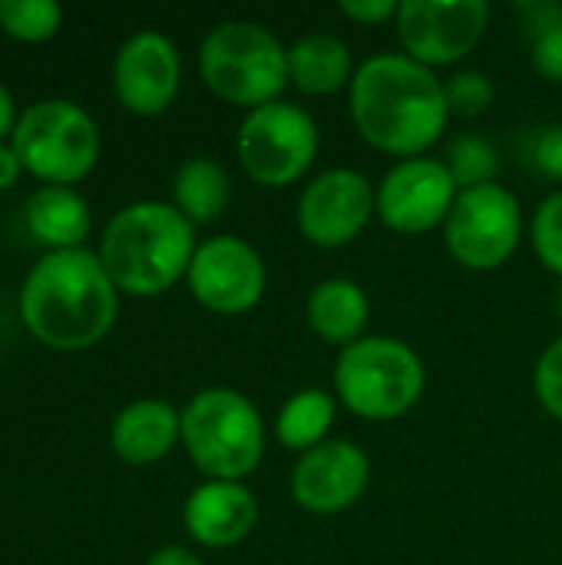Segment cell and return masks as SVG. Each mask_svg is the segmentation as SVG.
<instances>
[{
	"label": "cell",
	"instance_id": "10",
	"mask_svg": "<svg viewBox=\"0 0 562 565\" xmlns=\"http://www.w3.org/2000/svg\"><path fill=\"white\" fill-rule=\"evenodd\" d=\"M487 0H404L394 17L404 53L431 70L470 56L487 33Z\"/></svg>",
	"mask_w": 562,
	"mask_h": 565
},
{
	"label": "cell",
	"instance_id": "11",
	"mask_svg": "<svg viewBox=\"0 0 562 565\" xmlns=\"http://www.w3.org/2000/svg\"><path fill=\"white\" fill-rule=\"evenodd\" d=\"M185 281L202 308L215 315H245L262 301L268 271L245 238L212 235L195 248Z\"/></svg>",
	"mask_w": 562,
	"mask_h": 565
},
{
	"label": "cell",
	"instance_id": "29",
	"mask_svg": "<svg viewBox=\"0 0 562 565\" xmlns=\"http://www.w3.org/2000/svg\"><path fill=\"white\" fill-rule=\"evenodd\" d=\"M533 66L547 76L562 83V23L533 33Z\"/></svg>",
	"mask_w": 562,
	"mask_h": 565
},
{
	"label": "cell",
	"instance_id": "1",
	"mask_svg": "<svg viewBox=\"0 0 562 565\" xmlns=\"http://www.w3.org/2000/svg\"><path fill=\"white\" fill-rule=\"evenodd\" d=\"M348 103L361 139L401 159L427 152L450 119L444 79L407 53L364 60L348 86Z\"/></svg>",
	"mask_w": 562,
	"mask_h": 565
},
{
	"label": "cell",
	"instance_id": "16",
	"mask_svg": "<svg viewBox=\"0 0 562 565\" xmlns=\"http://www.w3.org/2000/svg\"><path fill=\"white\" fill-rule=\"evenodd\" d=\"M185 533L205 550H229L252 536L258 523L255 493L235 480H205L199 483L182 507Z\"/></svg>",
	"mask_w": 562,
	"mask_h": 565
},
{
	"label": "cell",
	"instance_id": "3",
	"mask_svg": "<svg viewBox=\"0 0 562 565\" xmlns=\"http://www.w3.org/2000/svg\"><path fill=\"white\" fill-rule=\"evenodd\" d=\"M195 248V225L172 202H132L106 222L96 255L119 295L156 298L189 275Z\"/></svg>",
	"mask_w": 562,
	"mask_h": 565
},
{
	"label": "cell",
	"instance_id": "19",
	"mask_svg": "<svg viewBox=\"0 0 562 565\" xmlns=\"http://www.w3.org/2000/svg\"><path fill=\"white\" fill-rule=\"evenodd\" d=\"M354 79L351 46L335 33H305L288 46V83L308 96H328Z\"/></svg>",
	"mask_w": 562,
	"mask_h": 565
},
{
	"label": "cell",
	"instance_id": "24",
	"mask_svg": "<svg viewBox=\"0 0 562 565\" xmlns=\"http://www.w3.org/2000/svg\"><path fill=\"white\" fill-rule=\"evenodd\" d=\"M63 23V7L53 0H0V30L23 43L50 40Z\"/></svg>",
	"mask_w": 562,
	"mask_h": 565
},
{
	"label": "cell",
	"instance_id": "14",
	"mask_svg": "<svg viewBox=\"0 0 562 565\" xmlns=\"http://www.w3.org/2000/svg\"><path fill=\"white\" fill-rule=\"evenodd\" d=\"M371 480V457L354 440H325L298 457L291 470V497L305 513L338 516L351 510Z\"/></svg>",
	"mask_w": 562,
	"mask_h": 565
},
{
	"label": "cell",
	"instance_id": "30",
	"mask_svg": "<svg viewBox=\"0 0 562 565\" xmlns=\"http://www.w3.org/2000/svg\"><path fill=\"white\" fill-rule=\"evenodd\" d=\"M338 10H341L348 20H354V23L374 26V23L394 20L397 10H401V3H397V0H341Z\"/></svg>",
	"mask_w": 562,
	"mask_h": 565
},
{
	"label": "cell",
	"instance_id": "21",
	"mask_svg": "<svg viewBox=\"0 0 562 565\" xmlns=\"http://www.w3.org/2000/svg\"><path fill=\"white\" fill-rule=\"evenodd\" d=\"M232 195L229 172L209 159V156H192L179 166L172 179V205L192 222V225H209L215 222Z\"/></svg>",
	"mask_w": 562,
	"mask_h": 565
},
{
	"label": "cell",
	"instance_id": "27",
	"mask_svg": "<svg viewBox=\"0 0 562 565\" xmlns=\"http://www.w3.org/2000/svg\"><path fill=\"white\" fill-rule=\"evenodd\" d=\"M533 387H537V397L547 407V414L562 420V338H556L540 354L537 371H533Z\"/></svg>",
	"mask_w": 562,
	"mask_h": 565
},
{
	"label": "cell",
	"instance_id": "31",
	"mask_svg": "<svg viewBox=\"0 0 562 565\" xmlns=\"http://www.w3.org/2000/svg\"><path fill=\"white\" fill-rule=\"evenodd\" d=\"M23 166H20V156L10 142H0V192L13 189L17 179H20Z\"/></svg>",
	"mask_w": 562,
	"mask_h": 565
},
{
	"label": "cell",
	"instance_id": "33",
	"mask_svg": "<svg viewBox=\"0 0 562 565\" xmlns=\"http://www.w3.org/2000/svg\"><path fill=\"white\" fill-rule=\"evenodd\" d=\"M17 103H13V96H10V89L0 83V142L7 139V136H13V129H17Z\"/></svg>",
	"mask_w": 562,
	"mask_h": 565
},
{
	"label": "cell",
	"instance_id": "2",
	"mask_svg": "<svg viewBox=\"0 0 562 565\" xmlns=\"http://www.w3.org/2000/svg\"><path fill=\"white\" fill-rule=\"evenodd\" d=\"M119 311V288L89 248L46 252L20 285L23 328L50 351H86L99 344Z\"/></svg>",
	"mask_w": 562,
	"mask_h": 565
},
{
	"label": "cell",
	"instance_id": "15",
	"mask_svg": "<svg viewBox=\"0 0 562 565\" xmlns=\"http://www.w3.org/2000/svg\"><path fill=\"white\" fill-rule=\"evenodd\" d=\"M182 60L166 33H132L113 60V89L132 116H159L179 93Z\"/></svg>",
	"mask_w": 562,
	"mask_h": 565
},
{
	"label": "cell",
	"instance_id": "7",
	"mask_svg": "<svg viewBox=\"0 0 562 565\" xmlns=\"http://www.w3.org/2000/svg\"><path fill=\"white\" fill-rule=\"evenodd\" d=\"M10 146L23 172L46 185H73L99 159V126L73 99H36L20 113Z\"/></svg>",
	"mask_w": 562,
	"mask_h": 565
},
{
	"label": "cell",
	"instance_id": "28",
	"mask_svg": "<svg viewBox=\"0 0 562 565\" xmlns=\"http://www.w3.org/2000/svg\"><path fill=\"white\" fill-rule=\"evenodd\" d=\"M530 162L543 175L562 179V122H550V126L537 129V136L530 142Z\"/></svg>",
	"mask_w": 562,
	"mask_h": 565
},
{
	"label": "cell",
	"instance_id": "9",
	"mask_svg": "<svg viewBox=\"0 0 562 565\" xmlns=\"http://www.w3.org/2000/svg\"><path fill=\"white\" fill-rule=\"evenodd\" d=\"M523 238L520 199L500 185H480L457 192V202L444 222V242L454 262L470 271H494L510 262Z\"/></svg>",
	"mask_w": 562,
	"mask_h": 565
},
{
	"label": "cell",
	"instance_id": "22",
	"mask_svg": "<svg viewBox=\"0 0 562 565\" xmlns=\"http://www.w3.org/2000/svg\"><path fill=\"white\" fill-rule=\"evenodd\" d=\"M335 427V397L321 387H305L291 394L278 417H275V437L285 450L308 454L328 440Z\"/></svg>",
	"mask_w": 562,
	"mask_h": 565
},
{
	"label": "cell",
	"instance_id": "26",
	"mask_svg": "<svg viewBox=\"0 0 562 565\" xmlns=\"http://www.w3.org/2000/svg\"><path fill=\"white\" fill-rule=\"evenodd\" d=\"M533 248L537 258L562 278V192L543 199V205L533 215Z\"/></svg>",
	"mask_w": 562,
	"mask_h": 565
},
{
	"label": "cell",
	"instance_id": "8",
	"mask_svg": "<svg viewBox=\"0 0 562 565\" xmlns=\"http://www.w3.org/2000/svg\"><path fill=\"white\" fill-rule=\"evenodd\" d=\"M318 146L321 132L311 113L285 99L245 113L235 136V156L245 175L268 189H285L301 179L311 169Z\"/></svg>",
	"mask_w": 562,
	"mask_h": 565
},
{
	"label": "cell",
	"instance_id": "4",
	"mask_svg": "<svg viewBox=\"0 0 562 565\" xmlns=\"http://www.w3.org/2000/svg\"><path fill=\"white\" fill-rule=\"evenodd\" d=\"M199 73L209 93L252 113L288 86V46L255 20H225L205 33Z\"/></svg>",
	"mask_w": 562,
	"mask_h": 565
},
{
	"label": "cell",
	"instance_id": "23",
	"mask_svg": "<svg viewBox=\"0 0 562 565\" xmlns=\"http://www.w3.org/2000/svg\"><path fill=\"white\" fill-rule=\"evenodd\" d=\"M447 172L454 175L457 189H480V185H490L497 182V172H500V152L494 149V142L487 136H477V132H467V136H457L447 149V159H444Z\"/></svg>",
	"mask_w": 562,
	"mask_h": 565
},
{
	"label": "cell",
	"instance_id": "20",
	"mask_svg": "<svg viewBox=\"0 0 562 565\" xmlns=\"http://www.w3.org/2000/svg\"><path fill=\"white\" fill-rule=\"evenodd\" d=\"M371 318V301L364 288L351 278H328L308 295V324L311 331L338 348H348L364 338Z\"/></svg>",
	"mask_w": 562,
	"mask_h": 565
},
{
	"label": "cell",
	"instance_id": "6",
	"mask_svg": "<svg viewBox=\"0 0 562 565\" xmlns=\"http://www.w3.org/2000/svg\"><path fill=\"white\" fill-rule=\"evenodd\" d=\"M427 371L421 354L401 338L371 334L341 348L335 391L341 404L364 420H397L424 394Z\"/></svg>",
	"mask_w": 562,
	"mask_h": 565
},
{
	"label": "cell",
	"instance_id": "13",
	"mask_svg": "<svg viewBox=\"0 0 562 565\" xmlns=\"http://www.w3.org/2000/svg\"><path fill=\"white\" fill-rule=\"evenodd\" d=\"M457 182L444 159H401L378 185V218L401 235H421L447 222Z\"/></svg>",
	"mask_w": 562,
	"mask_h": 565
},
{
	"label": "cell",
	"instance_id": "25",
	"mask_svg": "<svg viewBox=\"0 0 562 565\" xmlns=\"http://www.w3.org/2000/svg\"><path fill=\"white\" fill-rule=\"evenodd\" d=\"M444 93H447V109L450 116H480L494 106L497 99V86L487 73L480 70H460L454 73L447 83H444Z\"/></svg>",
	"mask_w": 562,
	"mask_h": 565
},
{
	"label": "cell",
	"instance_id": "34",
	"mask_svg": "<svg viewBox=\"0 0 562 565\" xmlns=\"http://www.w3.org/2000/svg\"><path fill=\"white\" fill-rule=\"evenodd\" d=\"M556 308H560V315H562V288H560V295H556Z\"/></svg>",
	"mask_w": 562,
	"mask_h": 565
},
{
	"label": "cell",
	"instance_id": "5",
	"mask_svg": "<svg viewBox=\"0 0 562 565\" xmlns=\"http://www.w3.org/2000/svg\"><path fill=\"white\" fill-rule=\"evenodd\" d=\"M182 447L209 480L242 483L265 457L262 414L235 387H205L182 411Z\"/></svg>",
	"mask_w": 562,
	"mask_h": 565
},
{
	"label": "cell",
	"instance_id": "32",
	"mask_svg": "<svg viewBox=\"0 0 562 565\" xmlns=\"http://www.w3.org/2000/svg\"><path fill=\"white\" fill-rule=\"evenodd\" d=\"M146 565H205L192 550H185V546H162V550H156L152 556H149V563Z\"/></svg>",
	"mask_w": 562,
	"mask_h": 565
},
{
	"label": "cell",
	"instance_id": "12",
	"mask_svg": "<svg viewBox=\"0 0 562 565\" xmlns=\"http://www.w3.org/2000/svg\"><path fill=\"white\" fill-rule=\"evenodd\" d=\"M378 212V189L358 169H328L298 199V228L318 248L354 242Z\"/></svg>",
	"mask_w": 562,
	"mask_h": 565
},
{
	"label": "cell",
	"instance_id": "18",
	"mask_svg": "<svg viewBox=\"0 0 562 565\" xmlns=\"http://www.w3.org/2000/svg\"><path fill=\"white\" fill-rule=\"evenodd\" d=\"M23 222L33 242L46 245L50 252L83 248L93 215L86 199L73 185H40L26 195Z\"/></svg>",
	"mask_w": 562,
	"mask_h": 565
},
{
	"label": "cell",
	"instance_id": "17",
	"mask_svg": "<svg viewBox=\"0 0 562 565\" xmlns=\"http://www.w3.org/2000/svg\"><path fill=\"white\" fill-rule=\"evenodd\" d=\"M182 440V411H176L169 401L142 397L126 404L113 427H109V447L123 463L149 467L172 454V447Z\"/></svg>",
	"mask_w": 562,
	"mask_h": 565
}]
</instances>
